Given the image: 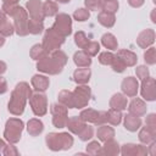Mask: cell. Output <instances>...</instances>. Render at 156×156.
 Listing matches in <instances>:
<instances>
[{
    "mask_svg": "<svg viewBox=\"0 0 156 156\" xmlns=\"http://www.w3.org/2000/svg\"><path fill=\"white\" fill-rule=\"evenodd\" d=\"M155 38H156L155 30H154L152 28H146V29H143V30L138 34L135 41H136V45H138L139 48H141V49H147L149 46H152V45H154Z\"/></svg>",
    "mask_w": 156,
    "mask_h": 156,
    "instance_id": "cell-15",
    "label": "cell"
},
{
    "mask_svg": "<svg viewBox=\"0 0 156 156\" xmlns=\"http://www.w3.org/2000/svg\"><path fill=\"white\" fill-rule=\"evenodd\" d=\"M123 118L122 111L116 110V108H110L108 111H106V123H108L110 126H118L121 124Z\"/></svg>",
    "mask_w": 156,
    "mask_h": 156,
    "instance_id": "cell-30",
    "label": "cell"
},
{
    "mask_svg": "<svg viewBox=\"0 0 156 156\" xmlns=\"http://www.w3.org/2000/svg\"><path fill=\"white\" fill-rule=\"evenodd\" d=\"M44 130V123L39 118H30L27 122V132L30 136H38Z\"/></svg>",
    "mask_w": 156,
    "mask_h": 156,
    "instance_id": "cell-25",
    "label": "cell"
},
{
    "mask_svg": "<svg viewBox=\"0 0 156 156\" xmlns=\"http://www.w3.org/2000/svg\"><path fill=\"white\" fill-rule=\"evenodd\" d=\"M32 85L27 82H20L11 91L10 100L7 102V111L13 116H22L26 108V104L32 96Z\"/></svg>",
    "mask_w": 156,
    "mask_h": 156,
    "instance_id": "cell-2",
    "label": "cell"
},
{
    "mask_svg": "<svg viewBox=\"0 0 156 156\" xmlns=\"http://www.w3.org/2000/svg\"><path fill=\"white\" fill-rule=\"evenodd\" d=\"M101 45L108 51H115L118 49V40L112 33H105L101 37Z\"/></svg>",
    "mask_w": 156,
    "mask_h": 156,
    "instance_id": "cell-28",
    "label": "cell"
},
{
    "mask_svg": "<svg viewBox=\"0 0 156 156\" xmlns=\"http://www.w3.org/2000/svg\"><path fill=\"white\" fill-rule=\"evenodd\" d=\"M93 136H94V128L91 126H89L88 123L85 124V127L83 128V130L78 134V138L82 141H89V140H91Z\"/></svg>",
    "mask_w": 156,
    "mask_h": 156,
    "instance_id": "cell-43",
    "label": "cell"
},
{
    "mask_svg": "<svg viewBox=\"0 0 156 156\" xmlns=\"http://www.w3.org/2000/svg\"><path fill=\"white\" fill-rule=\"evenodd\" d=\"M50 113L51 115H56V113H68V108L60 104V102H55L50 106Z\"/></svg>",
    "mask_w": 156,
    "mask_h": 156,
    "instance_id": "cell-49",
    "label": "cell"
},
{
    "mask_svg": "<svg viewBox=\"0 0 156 156\" xmlns=\"http://www.w3.org/2000/svg\"><path fill=\"white\" fill-rule=\"evenodd\" d=\"M74 139L69 132H50L45 136V144L51 151H66L73 146Z\"/></svg>",
    "mask_w": 156,
    "mask_h": 156,
    "instance_id": "cell-4",
    "label": "cell"
},
{
    "mask_svg": "<svg viewBox=\"0 0 156 156\" xmlns=\"http://www.w3.org/2000/svg\"><path fill=\"white\" fill-rule=\"evenodd\" d=\"M144 61L149 66H154L156 63V49L154 46H149L147 49H145Z\"/></svg>",
    "mask_w": 156,
    "mask_h": 156,
    "instance_id": "cell-39",
    "label": "cell"
},
{
    "mask_svg": "<svg viewBox=\"0 0 156 156\" xmlns=\"http://www.w3.org/2000/svg\"><path fill=\"white\" fill-rule=\"evenodd\" d=\"M7 17H9V16H7V15L4 12V10L0 7V26H2L5 22H7V21H9V18H7Z\"/></svg>",
    "mask_w": 156,
    "mask_h": 156,
    "instance_id": "cell-54",
    "label": "cell"
},
{
    "mask_svg": "<svg viewBox=\"0 0 156 156\" xmlns=\"http://www.w3.org/2000/svg\"><path fill=\"white\" fill-rule=\"evenodd\" d=\"M67 61H68L67 55L62 50L57 49L55 51L48 52L43 58L38 60L37 61V69L44 74L56 76L63 71Z\"/></svg>",
    "mask_w": 156,
    "mask_h": 156,
    "instance_id": "cell-1",
    "label": "cell"
},
{
    "mask_svg": "<svg viewBox=\"0 0 156 156\" xmlns=\"http://www.w3.org/2000/svg\"><path fill=\"white\" fill-rule=\"evenodd\" d=\"M58 4L54 0H45L43 2V12L45 17H55L58 13Z\"/></svg>",
    "mask_w": 156,
    "mask_h": 156,
    "instance_id": "cell-31",
    "label": "cell"
},
{
    "mask_svg": "<svg viewBox=\"0 0 156 156\" xmlns=\"http://www.w3.org/2000/svg\"><path fill=\"white\" fill-rule=\"evenodd\" d=\"M30 85H32V89H34L35 91H39V93H44L49 89V85H50V79L49 77L44 76V74H34L30 79Z\"/></svg>",
    "mask_w": 156,
    "mask_h": 156,
    "instance_id": "cell-17",
    "label": "cell"
},
{
    "mask_svg": "<svg viewBox=\"0 0 156 156\" xmlns=\"http://www.w3.org/2000/svg\"><path fill=\"white\" fill-rule=\"evenodd\" d=\"M67 121H68V113H56V115H52V126L58 128V129L66 128Z\"/></svg>",
    "mask_w": 156,
    "mask_h": 156,
    "instance_id": "cell-35",
    "label": "cell"
},
{
    "mask_svg": "<svg viewBox=\"0 0 156 156\" xmlns=\"http://www.w3.org/2000/svg\"><path fill=\"white\" fill-rule=\"evenodd\" d=\"M54 1H56L57 4H68L71 0H54Z\"/></svg>",
    "mask_w": 156,
    "mask_h": 156,
    "instance_id": "cell-60",
    "label": "cell"
},
{
    "mask_svg": "<svg viewBox=\"0 0 156 156\" xmlns=\"http://www.w3.org/2000/svg\"><path fill=\"white\" fill-rule=\"evenodd\" d=\"M122 156H146L147 155V146L144 144H133L126 143L121 146Z\"/></svg>",
    "mask_w": 156,
    "mask_h": 156,
    "instance_id": "cell-13",
    "label": "cell"
},
{
    "mask_svg": "<svg viewBox=\"0 0 156 156\" xmlns=\"http://www.w3.org/2000/svg\"><path fill=\"white\" fill-rule=\"evenodd\" d=\"M65 40H66L65 37H62L61 34H58L56 30H54L50 27V28L45 29L41 45H43V48L45 49L46 52H51V51H55V50L60 49L63 45Z\"/></svg>",
    "mask_w": 156,
    "mask_h": 156,
    "instance_id": "cell-7",
    "label": "cell"
},
{
    "mask_svg": "<svg viewBox=\"0 0 156 156\" xmlns=\"http://www.w3.org/2000/svg\"><path fill=\"white\" fill-rule=\"evenodd\" d=\"M72 17L77 22H85V21H88L90 18V11L88 9H85V7H79V9L74 10Z\"/></svg>",
    "mask_w": 156,
    "mask_h": 156,
    "instance_id": "cell-36",
    "label": "cell"
},
{
    "mask_svg": "<svg viewBox=\"0 0 156 156\" xmlns=\"http://www.w3.org/2000/svg\"><path fill=\"white\" fill-rule=\"evenodd\" d=\"M100 150H101V144L98 140H90L85 146L87 155H91V156L100 155Z\"/></svg>",
    "mask_w": 156,
    "mask_h": 156,
    "instance_id": "cell-40",
    "label": "cell"
},
{
    "mask_svg": "<svg viewBox=\"0 0 156 156\" xmlns=\"http://www.w3.org/2000/svg\"><path fill=\"white\" fill-rule=\"evenodd\" d=\"M135 74H136V79L143 80V79H145V78H147L150 76V71H149L146 65H140V66H136Z\"/></svg>",
    "mask_w": 156,
    "mask_h": 156,
    "instance_id": "cell-45",
    "label": "cell"
},
{
    "mask_svg": "<svg viewBox=\"0 0 156 156\" xmlns=\"http://www.w3.org/2000/svg\"><path fill=\"white\" fill-rule=\"evenodd\" d=\"M119 7V2L118 0H102V5H101V10L110 12V13H116L118 11Z\"/></svg>",
    "mask_w": 156,
    "mask_h": 156,
    "instance_id": "cell-37",
    "label": "cell"
},
{
    "mask_svg": "<svg viewBox=\"0 0 156 156\" xmlns=\"http://www.w3.org/2000/svg\"><path fill=\"white\" fill-rule=\"evenodd\" d=\"M155 12H156V9H152V11H151V22L152 23H156V18H155Z\"/></svg>",
    "mask_w": 156,
    "mask_h": 156,
    "instance_id": "cell-58",
    "label": "cell"
},
{
    "mask_svg": "<svg viewBox=\"0 0 156 156\" xmlns=\"http://www.w3.org/2000/svg\"><path fill=\"white\" fill-rule=\"evenodd\" d=\"M1 9L4 10V12L11 17L13 20V26H15V33L18 37H26L28 35V21H29V16L28 12L24 7L17 5H6L2 4Z\"/></svg>",
    "mask_w": 156,
    "mask_h": 156,
    "instance_id": "cell-3",
    "label": "cell"
},
{
    "mask_svg": "<svg viewBox=\"0 0 156 156\" xmlns=\"http://www.w3.org/2000/svg\"><path fill=\"white\" fill-rule=\"evenodd\" d=\"M54 30H56L62 37L67 38L72 34V18L68 13H57L55 16V21L51 26Z\"/></svg>",
    "mask_w": 156,
    "mask_h": 156,
    "instance_id": "cell-8",
    "label": "cell"
},
{
    "mask_svg": "<svg viewBox=\"0 0 156 156\" xmlns=\"http://www.w3.org/2000/svg\"><path fill=\"white\" fill-rule=\"evenodd\" d=\"M5 40H6V39H5V37L0 34V48H1V46H4V44H5Z\"/></svg>",
    "mask_w": 156,
    "mask_h": 156,
    "instance_id": "cell-59",
    "label": "cell"
},
{
    "mask_svg": "<svg viewBox=\"0 0 156 156\" xmlns=\"http://www.w3.org/2000/svg\"><path fill=\"white\" fill-rule=\"evenodd\" d=\"M91 77V71L89 67H78L73 72V80L77 84H88Z\"/></svg>",
    "mask_w": 156,
    "mask_h": 156,
    "instance_id": "cell-23",
    "label": "cell"
},
{
    "mask_svg": "<svg viewBox=\"0 0 156 156\" xmlns=\"http://www.w3.org/2000/svg\"><path fill=\"white\" fill-rule=\"evenodd\" d=\"M20 2V0H2V4L6 5H17Z\"/></svg>",
    "mask_w": 156,
    "mask_h": 156,
    "instance_id": "cell-56",
    "label": "cell"
},
{
    "mask_svg": "<svg viewBox=\"0 0 156 156\" xmlns=\"http://www.w3.org/2000/svg\"><path fill=\"white\" fill-rule=\"evenodd\" d=\"M155 147H156V141H152V143H150V144H149V146H147V155L155 156V155H156Z\"/></svg>",
    "mask_w": 156,
    "mask_h": 156,
    "instance_id": "cell-53",
    "label": "cell"
},
{
    "mask_svg": "<svg viewBox=\"0 0 156 156\" xmlns=\"http://www.w3.org/2000/svg\"><path fill=\"white\" fill-rule=\"evenodd\" d=\"M102 0H84V6L89 11H98L101 10Z\"/></svg>",
    "mask_w": 156,
    "mask_h": 156,
    "instance_id": "cell-46",
    "label": "cell"
},
{
    "mask_svg": "<svg viewBox=\"0 0 156 156\" xmlns=\"http://www.w3.org/2000/svg\"><path fill=\"white\" fill-rule=\"evenodd\" d=\"M5 145H6V141H5L4 139H0V154H2V151H4V147H5Z\"/></svg>",
    "mask_w": 156,
    "mask_h": 156,
    "instance_id": "cell-57",
    "label": "cell"
},
{
    "mask_svg": "<svg viewBox=\"0 0 156 156\" xmlns=\"http://www.w3.org/2000/svg\"><path fill=\"white\" fill-rule=\"evenodd\" d=\"M138 138H139V141L141 144L149 145L150 143L155 141V139H156V132L151 130L146 126L145 127H140L139 128V133H138Z\"/></svg>",
    "mask_w": 156,
    "mask_h": 156,
    "instance_id": "cell-26",
    "label": "cell"
},
{
    "mask_svg": "<svg viewBox=\"0 0 156 156\" xmlns=\"http://www.w3.org/2000/svg\"><path fill=\"white\" fill-rule=\"evenodd\" d=\"M46 54H48V52L45 51V49L43 48L41 44H34V45L30 48V50H29V56H30V58L34 60V61H38V60L43 58Z\"/></svg>",
    "mask_w": 156,
    "mask_h": 156,
    "instance_id": "cell-33",
    "label": "cell"
},
{
    "mask_svg": "<svg viewBox=\"0 0 156 156\" xmlns=\"http://www.w3.org/2000/svg\"><path fill=\"white\" fill-rule=\"evenodd\" d=\"M13 33H15V26H13L12 22L7 21L2 26H0V34L4 35L5 38L6 37H11Z\"/></svg>",
    "mask_w": 156,
    "mask_h": 156,
    "instance_id": "cell-44",
    "label": "cell"
},
{
    "mask_svg": "<svg viewBox=\"0 0 156 156\" xmlns=\"http://www.w3.org/2000/svg\"><path fill=\"white\" fill-rule=\"evenodd\" d=\"M9 90V87H7V82H6V79L0 74V95H2V94H5L6 91Z\"/></svg>",
    "mask_w": 156,
    "mask_h": 156,
    "instance_id": "cell-51",
    "label": "cell"
},
{
    "mask_svg": "<svg viewBox=\"0 0 156 156\" xmlns=\"http://www.w3.org/2000/svg\"><path fill=\"white\" fill-rule=\"evenodd\" d=\"M57 100L60 104L65 105L67 108H73V101H72V91L67 90V89H62L58 95H57Z\"/></svg>",
    "mask_w": 156,
    "mask_h": 156,
    "instance_id": "cell-32",
    "label": "cell"
},
{
    "mask_svg": "<svg viewBox=\"0 0 156 156\" xmlns=\"http://www.w3.org/2000/svg\"><path fill=\"white\" fill-rule=\"evenodd\" d=\"M127 106H128V107H127V108H128V112H130V113H134V115H136V116H139V117L146 115V111H147L146 102H145L143 99H140V98L134 96V99H133Z\"/></svg>",
    "mask_w": 156,
    "mask_h": 156,
    "instance_id": "cell-18",
    "label": "cell"
},
{
    "mask_svg": "<svg viewBox=\"0 0 156 156\" xmlns=\"http://www.w3.org/2000/svg\"><path fill=\"white\" fill-rule=\"evenodd\" d=\"M6 71H7V65H6V62L0 60V74H4Z\"/></svg>",
    "mask_w": 156,
    "mask_h": 156,
    "instance_id": "cell-55",
    "label": "cell"
},
{
    "mask_svg": "<svg viewBox=\"0 0 156 156\" xmlns=\"http://www.w3.org/2000/svg\"><path fill=\"white\" fill-rule=\"evenodd\" d=\"M127 105H128V99L123 93H115L108 101L110 108H116L119 111H124L127 108Z\"/></svg>",
    "mask_w": 156,
    "mask_h": 156,
    "instance_id": "cell-21",
    "label": "cell"
},
{
    "mask_svg": "<svg viewBox=\"0 0 156 156\" xmlns=\"http://www.w3.org/2000/svg\"><path fill=\"white\" fill-rule=\"evenodd\" d=\"M96 20L105 28H112L115 26V23H116V16H115V13H110V12H106V11H102V10L99 12Z\"/></svg>",
    "mask_w": 156,
    "mask_h": 156,
    "instance_id": "cell-27",
    "label": "cell"
},
{
    "mask_svg": "<svg viewBox=\"0 0 156 156\" xmlns=\"http://www.w3.org/2000/svg\"><path fill=\"white\" fill-rule=\"evenodd\" d=\"M113 58H115V54H112L111 51H102L98 56L99 62L101 65H104V66H111Z\"/></svg>",
    "mask_w": 156,
    "mask_h": 156,
    "instance_id": "cell-42",
    "label": "cell"
},
{
    "mask_svg": "<svg viewBox=\"0 0 156 156\" xmlns=\"http://www.w3.org/2000/svg\"><path fill=\"white\" fill-rule=\"evenodd\" d=\"M91 98V89L88 84H77L74 90L72 91V101L73 108L82 110L88 106Z\"/></svg>",
    "mask_w": 156,
    "mask_h": 156,
    "instance_id": "cell-6",
    "label": "cell"
},
{
    "mask_svg": "<svg viewBox=\"0 0 156 156\" xmlns=\"http://www.w3.org/2000/svg\"><path fill=\"white\" fill-rule=\"evenodd\" d=\"M2 155H4V156H18V155H20V151H18V149L15 146V144L7 143V144L5 145V147H4Z\"/></svg>",
    "mask_w": 156,
    "mask_h": 156,
    "instance_id": "cell-48",
    "label": "cell"
},
{
    "mask_svg": "<svg viewBox=\"0 0 156 156\" xmlns=\"http://www.w3.org/2000/svg\"><path fill=\"white\" fill-rule=\"evenodd\" d=\"M29 105L32 112L37 117H43L48 113V98L44 93H34L29 98Z\"/></svg>",
    "mask_w": 156,
    "mask_h": 156,
    "instance_id": "cell-9",
    "label": "cell"
},
{
    "mask_svg": "<svg viewBox=\"0 0 156 156\" xmlns=\"http://www.w3.org/2000/svg\"><path fill=\"white\" fill-rule=\"evenodd\" d=\"M85 122L79 117V116H73V117H68V121H67V124H66V128L68 129L69 133L74 134V135H78L83 128L85 127Z\"/></svg>",
    "mask_w": 156,
    "mask_h": 156,
    "instance_id": "cell-22",
    "label": "cell"
},
{
    "mask_svg": "<svg viewBox=\"0 0 156 156\" xmlns=\"http://www.w3.org/2000/svg\"><path fill=\"white\" fill-rule=\"evenodd\" d=\"M145 126L150 128L151 130L156 132V115L155 113H149L145 118Z\"/></svg>",
    "mask_w": 156,
    "mask_h": 156,
    "instance_id": "cell-50",
    "label": "cell"
},
{
    "mask_svg": "<svg viewBox=\"0 0 156 156\" xmlns=\"http://www.w3.org/2000/svg\"><path fill=\"white\" fill-rule=\"evenodd\" d=\"M121 90L127 98H134L138 95L139 91V80L135 77L128 76L123 78L121 83Z\"/></svg>",
    "mask_w": 156,
    "mask_h": 156,
    "instance_id": "cell-14",
    "label": "cell"
},
{
    "mask_svg": "<svg viewBox=\"0 0 156 156\" xmlns=\"http://www.w3.org/2000/svg\"><path fill=\"white\" fill-rule=\"evenodd\" d=\"M123 63L126 67H134L138 62V56L135 52L128 50V49H121L117 50V52L115 54Z\"/></svg>",
    "mask_w": 156,
    "mask_h": 156,
    "instance_id": "cell-19",
    "label": "cell"
},
{
    "mask_svg": "<svg viewBox=\"0 0 156 156\" xmlns=\"http://www.w3.org/2000/svg\"><path fill=\"white\" fill-rule=\"evenodd\" d=\"M127 1H128L129 6H132L134 9H139L145 4V0H127Z\"/></svg>",
    "mask_w": 156,
    "mask_h": 156,
    "instance_id": "cell-52",
    "label": "cell"
},
{
    "mask_svg": "<svg viewBox=\"0 0 156 156\" xmlns=\"http://www.w3.org/2000/svg\"><path fill=\"white\" fill-rule=\"evenodd\" d=\"M79 117L85 123H91L94 126H101L106 123V111H98L90 107L82 108Z\"/></svg>",
    "mask_w": 156,
    "mask_h": 156,
    "instance_id": "cell-10",
    "label": "cell"
},
{
    "mask_svg": "<svg viewBox=\"0 0 156 156\" xmlns=\"http://www.w3.org/2000/svg\"><path fill=\"white\" fill-rule=\"evenodd\" d=\"M73 62L77 67H90L91 57L88 54H85L83 50H79L73 54Z\"/></svg>",
    "mask_w": 156,
    "mask_h": 156,
    "instance_id": "cell-29",
    "label": "cell"
},
{
    "mask_svg": "<svg viewBox=\"0 0 156 156\" xmlns=\"http://www.w3.org/2000/svg\"><path fill=\"white\" fill-rule=\"evenodd\" d=\"M111 67H112V69H113V72H116V73H123L124 71H126V66H124V63L115 55V58H113V61H112V63H111Z\"/></svg>",
    "mask_w": 156,
    "mask_h": 156,
    "instance_id": "cell-47",
    "label": "cell"
},
{
    "mask_svg": "<svg viewBox=\"0 0 156 156\" xmlns=\"http://www.w3.org/2000/svg\"><path fill=\"white\" fill-rule=\"evenodd\" d=\"M44 22H39V21H34V20H30L28 21V33L29 34H33V35H38L40 33H43L44 30Z\"/></svg>",
    "mask_w": 156,
    "mask_h": 156,
    "instance_id": "cell-34",
    "label": "cell"
},
{
    "mask_svg": "<svg viewBox=\"0 0 156 156\" xmlns=\"http://www.w3.org/2000/svg\"><path fill=\"white\" fill-rule=\"evenodd\" d=\"M122 119H123V126H124V128H126L128 132H132V133L139 130V128H140L141 124H143L141 118H140L139 116L134 115V113H130V112H128L126 116H123Z\"/></svg>",
    "mask_w": 156,
    "mask_h": 156,
    "instance_id": "cell-16",
    "label": "cell"
},
{
    "mask_svg": "<svg viewBox=\"0 0 156 156\" xmlns=\"http://www.w3.org/2000/svg\"><path fill=\"white\" fill-rule=\"evenodd\" d=\"M140 95L144 101H155L156 100V80L152 77H147L141 80L140 84Z\"/></svg>",
    "mask_w": 156,
    "mask_h": 156,
    "instance_id": "cell-11",
    "label": "cell"
},
{
    "mask_svg": "<svg viewBox=\"0 0 156 156\" xmlns=\"http://www.w3.org/2000/svg\"><path fill=\"white\" fill-rule=\"evenodd\" d=\"M115 129L113 127L111 126H107L106 123L105 124H101V126H98V129H96V136H98V140L99 141H107L110 139H113L115 138Z\"/></svg>",
    "mask_w": 156,
    "mask_h": 156,
    "instance_id": "cell-24",
    "label": "cell"
},
{
    "mask_svg": "<svg viewBox=\"0 0 156 156\" xmlns=\"http://www.w3.org/2000/svg\"><path fill=\"white\" fill-rule=\"evenodd\" d=\"M26 10L30 20L44 22V12H43V2L40 0H28L26 2Z\"/></svg>",
    "mask_w": 156,
    "mask_h": 156,
    "instance_id": "cell-12",
    "label": "cell"
},
{
    "mask_svg": "<svg viewBox=\"0 0 156 156\" xmlns=\"http://www.w3.org/2000/svg\"><path fill=\"white\" fill-rule=\"evenodd\" d=\"M89 41H90V40L88 39L87 34H85L83 30H78V32L74 33V43H76V45H77L79 49H83Z\"/></svg>",
    "mask_w": 156,
    "mask_h": 156,
    "instance_id": "cell-41",
    "label": "cell"
},
{
    "mask_svg": "<svg viewBox=\"0 0 156 156\" xmlns=\"http://www.w3.org/2000/svg\"><path fill=\"white\" fill-rule=\"evenodd\" d=\"M24 129V123L21 118L17 117H11L6 121L5 123V129H4V139L7 143L11 144H17L21 140L22 132Z\"/></svg>",
    "mask_w": 156,
    "mask_h": 156,
    "instance_id": "cell-5",
    "label": "cell"
},
{
    "mask_svg": "<svg viewBox=\"0 0 156 156\" xmlns=\"http://www.w3.org/2000/svg\"><path fill=\"white\" fill-rule=\"evenodd\" d=\"M82 50H83L85 54H88L90 57L96 56V55L99 54V51H100V43L94 41V40H90Z\"/></svg>",
    "mask_w": 156,
    "mask_h": 156,
    "instance_id": "cell-38",
    "label": "cell"
},
{
    "mask_svg": "<svg viewBox=\"0 0 156 156\" xmlns=\"http://www.w3.org/2000/svg\"><path fill=\"white\" fill-rule=\"evenodd\" d=\"M121 152V145L113 139H110L107 141H104V145H101L100 155L104 156H116Z\"/></svg>",
    "mask_w": 156,
    "mask_h": 156,
    "instance_id": "cell-20",
    "label": "cell"
}]
</instances>
